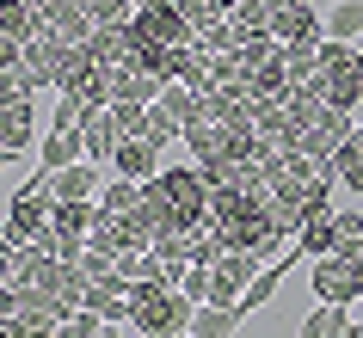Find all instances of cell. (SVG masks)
Here are the masks:
<instances>
[{
	"label": "cell",
	"mask_w": 363,
	"mask_h": 338,
	"mask_svg": "<svg viewBox=\"0 0 363 338\" xmlns=\"http://www.w3.org/2000/svg\"><path fill=\"white\" fill-rule=\"evenodd\" d=\"M191 314H197V301L185 295V289L130 283V326L142 338H148V332H185V338H191Z\"/></svg>",
	"instance_id": "cell-1"
},
{
	"label": "cell",
	"mask_w": 363,
	"mask_h": 338,
	"mask_svg": "<svg viewBox=\"0 0 363 338\" xmlns=\"http://www.w3.org/2000/svg\"><path fill=\"white\" fill-rule=\"evenodd\" d=\"M148 191L167 203V215H172L179 234L197 227V222H210V179H203V167H167V172L148 179Z\"/></svg>",
	"instance_id": "cell-2"
},
{
	"label": "cell",
	"mask_w": 363,
	"mask_h": 338,
	"mask_svg": "<svg viewBox=\"0 0 363 338\" xmlns=\"http://www.w3.org/2000/svg\"><path fill=\"white\" fill-rule=\"evenodd\" d=\"M308 289L320 301H333V308H351V301H363V246H345V252H326V259H314V271H308Z\"/></svg>",
	"instance_id": "cell-3"
},
{
	"label": "cell",
	"mask_w": 363,
	"mask_h": 338,
	"mask_svg": "<svg viewBox=\"0 0 363 338\" xmlns=\"http://www.w3.org/2000/svg\"><path fill=\"white\" fill-rule=\"evenodd\" d=\"M43 227H50V172L38 167V179H25L13 191V203H6V240L25 246V240H38Z\"/></svg>",
	"instance_id": "cell-4"
},
{
	"label": "cell",
	"mask_w": 363,
	"mask_h": 338,
	"mask_svg": "<svg viewBox=\"0 0 363 338\" xmlns=\"http://www.w3.org/2000/svg\"><path fill=\"white\" fill-rule=\"evenodd\" d=\"M130 31L148 43V50H179V43H191V38H197L172 0H142V6L130 13Z\"/></svg>",
	"instance_id": "cell-5"
},
{
	"label": "cell",
	"mask_w": 363,
	"mask_h": 338,
	"mask_svg": "<svg viewBox=\"0 0 363 338\" xmlns=\"http://www.w3.org/2000/svg\"><path fill=\"white\" fill-rule=\"evenodd\" d=\"M271 38L277 43H320L326 19L314 13V0H271Z\"/></svg>",
	"instance_id": "cell-6"
},
{
	"label": "cell",
	"mask_w": 363,
	"mask_h": 338,
	"mask_svg": "<svg viewBox=\"0 0 363 338\" xmlns=\"http://www.w3.org/2000/svg\"><path fill=\"white\" fill-rule=\"evenodd\" d=\"M74 130H80V142H86V160H93V167H105V160L117 154V142H123L111 105H86V117H80Z\"/></svg>",
	"instance_id": "cell-7"
},
{
	"label": "cell",
	"mask_w": 363,
	"mask_h": 338,
	"mask_svg": "<svg viewBox=\"0 0 363 338\" xmlns=\"http://www.w3.org/2000/svg\"><path fill=\"white\" fill-rule=\"evenodd\" d=\"M86 50H93V62H105V68H135L142 38H135L130 19H123V25H99L93 38H86Z\"/></svg>",
	"instance_id": "cell-8"
},
{
	"label": "cell",
	"mask_w": 363,
	"mask_h": 338,
	"mask_svg": "<svg viewBox=\"0 0 363 338\" xmlns=\"http://www.w3.org/2000/svg\"><path fill=\"white\" fill-rule=\"evenodd\" d=\"M38 289H50L56 301L80 308V301H86V289H93V277H86L80 264H68V259H43V271H38Z\"/></svg>",
	"instance_id": "cell-9"
},
{
	"label": "cell",
	"mask_w": 363,
	"mask_h": 338,
	"mask_svg": "<svg viewBox=\"0 0 363 338\" xmlns=\"http://www.w3.org/2000/svg\"><path fill=\"white\" fill-rule=\"evenodd\" d=\"M93 222H99V203H93V197H50V227H56V234L86 240Z\"/></svg>",
	"instance_id": "cell-10"
},
{
	"label": "cell",
	"mask_w": 363,
	"mask_h": 338,
	"mask_svg": "<svg viewBox=\"0 0 363 338\" xmlns=\"http://www.w3.org/2000/svg\"><path fill=\"white\" fill-rule=\"evenodd\" d=\"M154 154H160V148H154V142H142V135H135V142H117L111 172H117V179H135V185H148L154 172H160V167H154Z\"/></svg>",
	"instance_id": "cell-11"
},
{
	"label": "cell",
	"mask_w": 363,
	"mask_h": 338,
	"mask_svg": "<svg viewBox=\"0 0 363 338\" xmlns=\"http://www.w3.org/2000/svg\"><path fill=\"white\" fill-rule=\"evenodd\" d=\"M31 135H38V105H0V148L25 154Z\"/></svg>",
	"instance_id": "cell-12"
},
{
	"label": "cell",
	"mask_w": 363,
	"mask_h": 338,
	"mask_svg": "<svg viewBox=\"0 0 363 338\" xmlns=\"http://www.w3.org/2000/svg\"><path fill=\"white\" fill-rule=\"evenodd\" d=\"M326 167H333V179H339L351 197H363V130L345 135L339 148H333V160H326Z\"/></svg>",
	"instance_id": "cell-13"
},
{
	"label": "cell",
	"mask_w": 363,
	"mask_h": 338,
	"mask_svg": "<svg viewBox=\"0 0 363 338\" xmlns=\"http://www.w3.org/2000/svg\"><path fill=\"white\" fill-rule=\"evenodd\" d=\"M43 31V13H38V0H0V38H13V43H31Z\"/></svg>",
	"instance_id": "cell-14"
},
{
	"label": "cell",
	"mask_w": 363,
	"mask_h": 338,
	"mask_svg": "<svg viewBox=\"0 0 363 338\" xmlns=\"http://www.w3.org/2000/svg\"><path fill=\"white\" fill-rule=\"evenodd\" d=\"M38 160H43V172H62V167H74V160H86V142H80V130H43Z\"/></svg>",
	"instance_id": "cell-15"
},
{
	"label": "cell",
	"mask_w": 363,
	"mask_h": 338,
	"mask_svg": "<svg viewBox=\"0 0 363 338\" xmlns=\"http://www.w3.org/2000/svg\"><path fill=\"white\" fill-rule=\"evenodd\" d=\"M222 252H228V234H222L216 222L185 227V259H191V264H222Z\"/></svg>",
	"instance_id": "cell-16"
},
{
	"label": "cell",
	"mask_w": 363,
	"mask_h": 338,
	"mask_svg": "<svg viewBox=\"0 0 363 338\" xmlns=\"http://www.w3.org/2000/svg\"><path fill=\"white\" fill-rule=\"evenodd\" d=\"M240 308H216V301H203V308H197L191 314V338H234L240 332Z\"/></svg>",
	"instance_id": "cell-17"
},
{
	"label": "cell",
	"mask_w": 363,
	"mask_h": 338,
	"mask_svg": "<svg viewBox=\"0 0 363 338\" xmlns=\"http://www.w3.org/2000/svg\"><path fill=\"white\" fill-rule=\"evenodd\" d=\"M228 31L240 43L247 38H271V0H240V6L228 13Z\"/></svg>",
	"instance_id": "cell-18"
},
{
	"label": "cell",
	"mask_w": 363,
	"mask_h": 338,
	"mask_svg": "<svg viewBox=\"0 0 363 338\" xmlns=\"http://www.w3.org/2000/svg\"><path fill=\"white\" fill-rule=\"evenodd\" d=\"M43 259H50V252H43L38 240L13 246V259H6V283H13V289H38V271H43Z\"/></svg>",
	"instance_id": "cell-19"
},
{
	"label": "cell",
	"mask_w": 363,
	"mask_h": 338,
	"mask_svg": "<svg viewBox=\"0 0 363 338\" xmlns=\"http://www.w3.org/2000/svg\"><path fill=\"white\" fill-rule=\"evenodd\" d=\"M50 191H56V197H93L99 191V167L93 160H74V167L50 172Z\"/></svg>",
	"instance_id": "cell-20"
},
{
	"label": "cell",
	"mask_w": 363,
	"mask_h": 338,
	"mask_svg": "<svg viewBox=\"0 0 363 338\" xmlns=\"http://www.w3.org/2000/svg\"><path fill=\"white\" fill-rule=\"evenodd\" d=\"M296 246H302L308 259H326V252H339V227H333V215H314V222H302Z\"/></svg>",
	"instance_id": "cell-21"
},
{
	"label": "cell",
	"mask_w": 363,
	"mask_h": 338,
	"mask_svg": "<svg viewBox=\"0 0 363 338\" xmlns=\"http://www.w3.org/2000/svg\"><path fill=\"white\" fill-rule=\"evenodd\" d=\"M345 326H351V314L333 308V301H320V308H308V314H302V338H339Z\"/></svg>",
	"instance_id": "cell-22"
},
{
	"label": "cell",
	"mask_w": 363,
	"mask_h": 338,
	"mask_svg": "<svg viewBox=\"0 0 363 338\" xmlns=\"http://www.w3.org/2000/svg\"><path fill=\"white\" fill-rule=\"evenodd\" d=\"M154 105H160V111H167L172 123H179V130H185V123H191V117H197V93H191V86H185V80H167Z\"/></svg>",
	"instance_id": "cell-23"
},
{
	"label": "cell",
	"mask_w": 363,
	"mask_h": 338,
	"mask_svg": "<svg viewBox=\"0 0 363 338\" xmlns=\"http://www.w3.org/2000/svg\"><path fill=\"white\" fill-rule=\"evenodd\" d=\"M117 98H130V105H154V98H160V80L148 74V68H123V74H117ZM111 98V105H117Z\"/></svg>",
	"instance_id": "cell-24"
},
{
	"label": "cell",
	"mask_w": 363,
	"mask_h": 338,
	"mask_svg": "<svg viewBox=\"0 0 363 338\" xmlns=\"http://www.w3.org/2000/svg\"><path fill=\"white\" fill-rule=\"evenodd\" d=\"M80 308H93L99 320H105V326H130V295H111V289H86V301H80Z\"/></svg>",
	"instance_id": "cell-25"
},
{
	"label": "cell",
	"mask_w": 363,
	"mask_h": 338,
	"mask_svg": "<svg viewBox=\"0 0 363 338\" xmlns=\"http://www.w3.org/2000/svg\"><path fill=\"white\" fill-rule=\"evenodd\" d=\"M363 31V0H339L333 13H326V38H339V43H351Z\"/></svg>",
	"instance_id": "cell-26"
},
{
	"label": "cell",
	"mask_w": 363,
	"mask_h": 338,
	"mask_svg": "<svg viewBox=\"0 0 363 338\" xmlns=\"http://www.w3.org/2000/svg\"><path fill=\"white\" fill-rule=\"evenodd\" d=\"M142 203V185H135V179H111V185H105V215H130V209Z\"/></svg>",
	"instance_id": "cell-27"
},
{
	"label": "cell",
	"mask_w": 363,
	"mask_h": 338,
	"mask_svg": "<svg viewBox=\"0 0 363 338\" xmlns=\"http://www.w3.org/2000/svg\"><path fill=\"white\" fill-rule=\"evenodd\" d=\"M148 111H154V105H130V98H117V105H111V117H117V130H123V142L148 135Z\"/></svg>",
	"instance_id": "cell-28"
},
{
	"label": "cell",
	"mask_w": 363,
	"mask_h": 338,
	"mask_svg": "<svg viewBox=\"0 0 363 338\" xmlns=\"http://www.w3.org/2000/svg\"><path fill=\"white\" fill-rule=\"evenodd\" d=\"M172 6L185 13V25H191V31H210V25H222V6H216V0H172Z\"/></svg>",
	"instance_id": "cell-29"
},
{
	"label": "cell",
	"mask_w": 363,
	"mask_h": 338,
	"mask_svg": "<svg viewBox=\"0 0 363 338\" xmlns=\"http://www.w3.org/2000/svg\"><path fill=\"white\" fill-rule=\"evenodd\" d=\"M333 227H339V252L345 246H363V215L357 209H333Z\"/></svg>",
	"instance_id": "cell-30"
},
{
	"label": "cell",
	"mask_w": 363,
	"mask_h": 338,
	"mask_svg": "<svg viewBox=\"0 0 363 338\" xmlns=\"http://www.w3.org/2000/svg\"><path fill=\"white\" fill-rule=\"evenodd\" d=\"M80 271H86V277H111L117 271V252H105V246H86V252H80Z\"/></svg>",
	"instance_id": "cell-31"
},
{
	"label": "cell",
	"mask_w": 363,
	"mask_h": 338,
	"mask_svg": "<svg viewBox=\"0 0 363 338\" xmlns=\"http://www.w3.org/2000/svg\"><path fill=\"white\" fill-rule=\"evenodd\" d=\"M142 142H154V148H167V142H179V123H172V117L160 111V105H154V111H148V135H142Z\"/></svg>",
	"instance_id": "cell-32"
},
{
	"label": "cell",
	"mask_w": 363,
	"mask_h": 338,
	"mask_svg": "<svg viewBox=\"0 0 363 338\" xmlns=\"http://www.w3.org/2000/svg\"><path fill=\"white\" fill-rule=\"evenodd\" d=\"M80 117H86V105H80L74 93H56V123H50V130H74Z\"/></svg>",
	"instance_id": "cell-33"
},
{
	"label": "cell",
	"mask_w": 363,
	"mask_h": 338,
	"mask_svg": "<svg viewBox=\"0 0 363 338\" xmlns=\"http://www.w3.org/2000/svg\"><path fill=\"white\" fill-rule=\"evenodd\" d=\"M13 320V283H0V326Z\"/></svg>",
	"instance_id": "cell-34"
},
{
	"label": "cell",
	"mask_w": 363,
	"mask_h": 338,
	"mask_svg": "<svg viewBox=\"0 0 363 338\" xmlns=\"http://www.w3.org/2000/svg\"><path fill=\"white\" fill-rule=\"evenodd\" d=\"M13 259V240H6V227H0V264Z\"/></svg>",
	"instance_id": "cell-35"
},
{
	"label": "cell",
	"mask_w": 363,
	"mask_h": 338,
	"mask_svg": "<svg viewBox=\"0 0 363 338\" xmlns=\"http://www.w3.org/2000/svg\"><path fill=\"white\" fill-rule=\"evenodd\" d=\"M351 74H357V86H363V50H357V56H351Z\"/></svg>",
	"instance_id": "cell-36"
},
{
	"label": "cell",
	"mask_w": 363,
	"mask_h": 338,
	"mask_svg": "<svg viewBox=\"0 0 363 338\" xmlns=\"http://www.w3.org/2000/svg\"><path fill=\"white\" fill-rule=\"evenodd\" d=\"M93 338H123V332H117V326H99V332Z\"/></svg>",
	"instance_id": "cell-37"
},
{
	"label": "cell",
	"mask_w": 363,
	"mask_h": 338,
	"mask_svg": "<svg viewBox=\"0 0 363 338\" xmlns=\"http://www.w3.org/2000/svg\"><path fill=\"white\" fill-rule=\"evenodd\" d=\"M38 338H74V332H68V326H56V332H38Z\"/></svg>",
	"instance_id": "cell-38"
},
{
	"label": "cell",
	"mask_w": 363,
	"mask_h": 338,
	"mask_svg": "<svg viewBox=\"0 0 363 338\" xmlns=\"http://www.w3.org/2000/svg\"><path fill=\"white\" fill-rule=\"evenodd\" d=\"M148 338H185V332H148Z\"/></svg>",
	"instance_id": "cell-39"
},
{
	"label": "cell",
	"mask_w": 363,
	"mask_h": 338,
	"mask_svg": "<svg viewBox=\"0 0 363 338\" xmlns=\"http://www.w3.org/2000/svg\"><path fill=\"white\" fill-rule=\"evenodd\" d=\"M6 160H13V154H6V148H0V167H6Z\"/></svg>",
	"instance_id": "cell-40"
},
{
	"label": "cell",
	"mask_w": 363,
	"mask_h": 338,
	"mask_svg": "<svg viewBox=\"0 0 363 338\" xmlns=\"http://www.w3.org/2000/svg\"><path fill=\"white\" fill-rule=\"evenodd\" d=\"M135 6H142V0H135Z\"/></svg>",
	"instance_id": "cell-41"
}]
</instances>
